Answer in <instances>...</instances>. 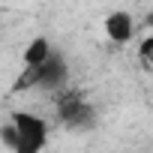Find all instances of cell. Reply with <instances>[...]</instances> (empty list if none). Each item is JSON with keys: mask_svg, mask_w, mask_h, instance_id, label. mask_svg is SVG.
Segmentation results:
<instances>
[{"mask_svg": "<svg viewBox=\"0 0 153 153\" xmlns=\"http://www.w3.org/2000/svg\"><path fill=\"white\" fill-rule=\"evenodd\" d=\"M12 126L18 129V135H21V141H24V153L39 150V147L45 144V138H48L45 120H39V117H33V114H24V111L12 114Z\"/></svg>", "mask_w": 153, "mask_h": 153, "instance_id": "1", "label": "cell"}, {"mask_svg": "<svg viewBox=\"0 0 153 153\" xmlns=\"http://www.w3.org/2000/svg\"><path fill=\"white\" fill-rule=\"evenodd\" d=\"M57 117L66 126H81V123H87L90 108L75 90H69V93H60V99H57Z\"/></svg>", "mask_w": 153, "mask_h": 153, "instance_id": "2", "label": "cell"}, {"mask_svg": "<svg viewBox=\"0 0 153 153\" xmlns=\"http://www.w3.org/2000/svg\"><path fill=\"white\" fill-rule=\"evenodd\" d=\"M132 33H135V21H132V15H129V12L117 9V12H111V15L105 18V36H108L111 42L123 45V42H129V39H132Z\"/></svg>", "mask_w": 153, "mask_h": 153, "instance_id": "3", "label": "cell"}, {"mask_svg": "<svg viewBox=\"0 0 153 153\" xmlns=\"http://www.w3.org/2000/svg\"><path fill=\"white\" fill-rule=\"evenodd\" d=\"M51 57V45H48V39L45 36H36L27 48H24V66L27 69H36L42 60H48Z\"/></svg>", "mask_w": 153, "mask_h": 153, "instance_id": "4", "label": "cell"}, {"mask_svg": "<svg viewBox=\"0 0 153 153\" xmlns=\"http://www.w3.org/2000/svg\"><path fill=\"white\" fill-rule=\"evenodd\" d=\"M141 57H144V60L153 66V33H150L144 42H141Z\"/></svg>", "mask_w": 153, "mask_h": 153, "instance_id": "5", "label": "cell"}]
</instances>
